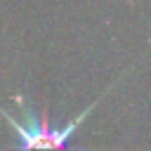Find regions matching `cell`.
I'll return each mask as SVG.
<instances>
[{
	"mask_svg": "<svg viewBox=\"0 0 151 151\" xmlns=\"http://www.w3.org/2000/svg\"><path fill=\"white\" fill-rule=\"evenodd\" d=\"M113 85H109V90H111ZM106 90V92H109ZM104 92V94H106ZM104 94L99 97V99H94L85 111H80L73 120H68L66 125H59V127H54V125H50V113H47V109H42L40 113L33 109V104L24 97V94H17L14 97V101H17V106H19V118L17 116H12L9 111H5V109H0V116L12 125V130H14V137H17V144H14V149H21V151H64L66 146H68V142H71V137L78 132V127L83 125V120L94 111V106L104 99Z\"/></svg>",
	"mask_w": 151,
	"mask_h": 151,
	"instance_id": "obj_1",
	"label": "cell"
}]
</instances>
